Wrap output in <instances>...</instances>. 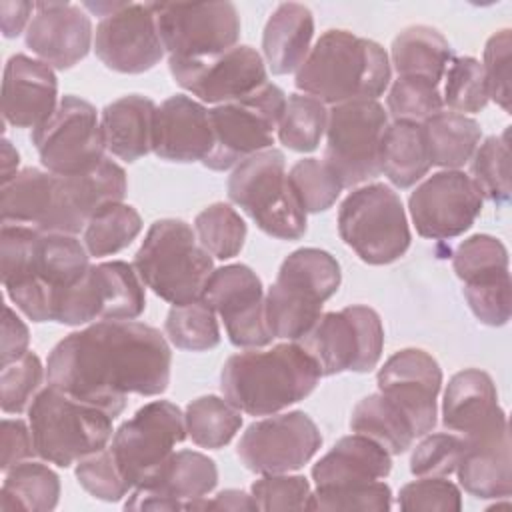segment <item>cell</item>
Segmentation results:
<instances>
[{
	"mask_svg": "<svg viewBox=\"0 0 512 512\" xmlns=\"http://www.w3.org/2000/svg\"><path fill=\"white\" fill-rule=\"evenodd\" d=\"M172 352L154 326L100 320L64 336L48 354V386L108 412L126 408L128 394L158 396L170 384Z\"/></svg>",
	"mask_w": 512,
	"mask_h": 512,
	"instance_id": "cell-1",
	"label": "cell"
},
{
	"mask_svg": "<svg viewBox=\"0 0 512 512\" xmlns=\"http://www.w3.org/2000/svg\"><path fill=\"white\" fill-rule=\"evenodd\" d=\"M90 268V254L76 236L2 226L0 276L16 308L32 322H52L58 298Z\"/></svg>",
	"mask_w": 512,
	"mask_h": 512,
	"instance_id": "cell-2",
	"label": "cell"
},
{
	"mask_svg": "<svg viewBox=\"0 0 512 512\" xmlns=\"http://www.w3.org/2000/svg\"><path fill=\"white\" fill-rule=\"evenodd\" d=\"M320 378L318 364L298 342H282L230 356L220 372V392L244 414L272 416L310 396Z\"/></svg>",
	"mask_w": 512,
	"mask_h": 512,
	"instance_id": "cell-3",
	"label": "cell"
},
{
	"mask_svg": "<svg viewBox=\"0 0 512 512\" xmlns=\"http://www.w3.org/2000/svg\"><path fill=\"white\" fill-rule=\"evenodd\" d=\"M392 66L386 50L348 30H326L296 70L294 84L322 104L378 100L390 86Z\"/></svg>",
	"mask_w": 512,
	"mask_h": 512,
	"instance_id": "cell-4",
	"label": "cell"
},
{
	"mask_svg": "<svg viewBox=\"0 0 512 512\" xmlns=\"http://www.w3.org/2000/svg\"><path fill=\"white\" fill-rule=\"evenodd\" d=\"M342 282L338 260L320 248H298L284 258L266 292L272 338L298 342L322 316V306Z\"/></svg>",
	"mask_w": 512,
	"mask_h": 512,
	"instance_id": "cell-5",
	"label": "cell"
},
{
	"mask_svg": "<svg viewBox=\"0 0 512 512\" xmlns=\"http://www.w3.org/2000/svg\"><path fill=\"white\" fill-rule=\"evenodd\" d=\"M132 266L144 286L172 306L200 300L214 270L194 228L178 218H162L148 228Z\"/></svg>",
	"mask_w": 512,
	"mask_h": 512,
	"instance_id": "cell-6",
	"label": "cell"
},
{
	"mask_svg": "<svg viewBox=\"0 0 512 512\" xmlns=\"http://www.w3.org/2000/svg\"><path fill=\"white\" fill-rule=\"evenodd\" d=\"M112 416L102 408L76 400L52 386L42 388L28 406V424L36 456L68 468L108 448Z\"/></svg>",
	"mask_w": 512,
	"mask_h": 512,
	"instance_id": "cell-7",
	"label": "cell"
},
{
	"mask_svg": "<svg viewBox=\"0 0 512 512\" xmlns=\"http://www.w3.org/2000/svg\"><path fill=\"white\" fill-rule=\"evenodd\" d=\"M228 198L272 238L300 240L306 234V212L288 184L284 154L276 148L262 150L232 170Z\"/></svg>",
	"mask_w": 512,
	"mask_h": 512,
	"instance_id": "cell-8",
	"label": "cell"
},
{
	"mask_svg": "<svg viewBox=\"0 0 512 512\" xmlns=\"http://www.w3.org/2000/svg\"><path fill=\"white\" fill-rule=\"evenodd\" d=\"M338 234L372 266L392 264L410 246V228L400 196L382 182L352 190L338 210Z\"/></svg>",
	"mask_w": 512,
	"mask_h": 512,
	"instance_id": "cell-9",
	"label": "cell"
},
{
	"mask_svg": "<svg viewBox=\"0 0 512 512\" xmlns=\"http://www.w3.org/2000/svg\"><path fill=\"white\" fill-rule=\"evenodd\" d=\"M284 108L286 94L270 82L244 98L210 108L214 148L202 164L210 170L224 172L272 148Z\"/></svg>",
	"mask_w": 512,
	"mask_h": 512,
	"instance_id": "cell-10",
	"label": "cell"
},
{
	"mask_svg": "<svg viewBox=\"0 0 512 512\" xmlns=\"http://www.w3.org/2000/svg\"><path fill=\"white\" fill-rule=\"evenodd\" d=\"M298 344L314 358L322 376L364 374L380 362L384 326L376 310L352 304L338 312L322 314Z\"/></svg>",
	"mask_w": 512,
	"mask_h": 512,
	"instance_id": "cell-11",
	"label": "cell"
},
{
	"mask_svg": "<svg viewBox=\"0 0 512 512\" xmlns=\"http://www.w3.org/2000/svg\"><path fill=\"white\" fill-rule=\"evenodd\" d=\"M388 114L378 100H354L328 110L324 164L342 188L360 186L380 174V142Z\"/></svg>",
	"mask_w": 512,
	"mask_h": 512,
	"instance_id": "cell-12",
	"label": "cell"
},
{
	"mask_svg": "<svg viewBox=\"0 0 512 512\" xmlns=\"http://www.w3.org/2000/svg\"><path fill=\"white\" fill-rule=\"evenodd\" d=\"M146 308L144 282L132 264L122 260L90 264L54 306L52 322L84 326L100 320H136Z\"/></svg>",
	"mask_w": 512,
	"mask_h": 512,
	"instance_id": "cell-13",
	"label": "cell"
},
{
	"mask_svg": "<svg viewBox=\"0 0 512 512\" xmlns=\"http://www.w3.org/2000/svg\"><path fill=\"white\" fill-rule=\"evenodd\" d=\"M30 140L44 170L58 176L86 174L106 158L98 112L78 96H64Z\"/></svg>",
	"mask_w": 512,
	"mask_h": 512,
	"instance_id": "cell-14",
	"label": "cell"
},
{
	"mask_svg": "<svg viewBox=\"0 0 512 512\" xmlns=\"http://www.w3.org/2000/svg\"><path fill=\"white\" fill-rule=\"evenodd\" d=\"M182 410L168 400L144 404L112 434L110 452L130 488L144 484L186 438Z\"/></svg>",
	"mask_w": 512,
	"mask_h": 512,
	"instance_id": "cell-15",
	"label": "cell"
},
{
	"mask_svg": "<svg viewBox=\"0 0 512 512\" xmlns=\"http://www.w3.org/2000/svg\"><path fill=\"white\" fill-rule=\"evenodd\" d=\"M168 58H208L236 46L240 14L232 2H152Z\"/></svg>",
	"mask_w": 512,
	"mask_h": 512,
	"instance_id": "cell-16",
	"label": "cell"
},
{
	"mask_svg": "<svg viewBox=\"0 0 512 512\" xmlns=\"http://www.w3.org/2000/svg\"><path fill=\"white\" fill-rule=\"evenodd\" d=\"M322 446L316 422L300 410L252 422L240 436V462L260 476L300 470Z\"/></svg>",
	"mask_w": 512,
	"mask_h": 512,
	"instance_id": "cell-17",
	"label": "cell"
},
{
	"mask_svg": "<svg viewBox=\"0 0 512 512\" xmlns=\"http://www.w3.org/2000/svg\"><path fill=\"white\" fill-rule=\"evenodd\" d=\"M202 300L220 316L236 348H264L274 340L266 320V294L252 268L228 264L212 270Z\"/></svg>",
	"mask_w": 512,
	"mask_h": 512,
	"instance_id": "cell-18",
	"label": "cell"
},
{
	"mask_svg": "<svg viewBox=\"0 0 512 512\" xmlns=\"http://www.w3.org/2000/svg\"><path fill=\"white\" fill-rule=\"evenodd\" d=\"M174 82L204 104L244 98L266 84L264 58L252 46H234L208 58H168Z\"/></svg>",
	"mask_w": 512,
	"mask_h": 512,
	"instance_id": "cell-19",
	"label": "cell"
},
{
	"mask_svg": "<svg viewBox=\"0 0 512 512\" xmlns=\"http://www.w3.org/2000/svg\"><path fill=\"white\" fill-rule=\"evenodd\" d=\"M484 196L474 180L460 170H440L428 176L408 198L416 232L430 240H450L476 222Z\"/></svg>",
	"mask_w": 512,
	"mask_h": 512,
	"instance_id": "cell-20",
	"label": "cell"
},
{
	"mask_svg": "<svg viewBox=\"0 0 512 512\" xmlns=\"http://www.w3.org/2000/svg\"><path fill=\"white\" fill-rule=\"evenodd\" d=\"M98 60L120 74H142L152 70L164 56L152 2H120L100 18L94 32Z\"/></svg>",
	"mask_w": 512,
	"mask_h": 512,
	"instance_id": "cell-21",
	"label": "cell"
},
{
	"mask_svg": "<svg viewBox=\"0 0 512 512\" xmlns=\"http://www.w3.org/2000/svg\"><path fill=\"white\" fill-rule=\"evenodd\" d=\"M378 392L384 394L408 418L414 436L422 438L436 426V400L442 386L438 362L420 348H404L392 354L376 374Z\"/></svg>",
	"mask_w": 512,
	"mask_h": 512,
	"instance_id": "cell-22",
	"label": "cell"
},
{
	"mask_svg": "<svg viewBox=\"0 0 512 512\" xmlns=\"http://www.w3.org/2000/svg\"><path fill=\"white\" fill-rule=\"evenodd\" d=\"M26 48L56 70L76 66L94 44L90 16L70 2H36L24 36Z\"/></svg>",
	"mask_w": 512,
	"mask_h": 512,
	"instance_id": "cell-23",
	"label": "cell"
},
{
	"mask_svg": "<svg viewBox=\"0 0 512 512\" xmlns=\"http://www.w3.org/2000/svg\"><path fill=\"white\" fill-rule=\"evenodd\" d=\"M214 148L210 114L202 102L176 94L154 112L152 152L168 162H204Z\"/></svg>",
	"mask_w": 512,
	"mask_h": 512,
	"instance_id": "cell-24",
	"label": "cell"
},
{
	"mask_svg": "<svg viewBox=\"0 0 512 512\" xmlns=\"http://www.w3.org/2000/svg\"><path fill=\"white\" fill-rule=\"evenodd\" d=\"M54 70L26 54H14L4 66L2 116L16 128H38L58 106Z\"/></svg>",
	"mask_w": 512,
	"mask_h": 512,
	"instance_id": "cell-25",
	"label": "cell"
},
{
	"mask_svg": "<svg viewBox=\"0 0 512 512\" xmlns=\"http://www.w3.org/2000/svg\"><path fill=\"white\" fill-rule=\"evenodd\" d=\"M462 442V456L454 470L460 486L476 498H508L512 492L508 418L502 416Z\"/></svg>",
	"mask_w": 512,
	"mask_h": 512,
	"instance_id": "cell-26",
	"label": "cell"
},
{
	"mask_svg": "<svg viewBox=\"0 0 512 512\" xmlns=\"http://www.w3.org/2000/svg\"><path fill=\"white\" fill-rule=\"evenodd\" d=\"M502 416L506 414L498 404V392L490 374L466 368L450 378L442 398V424L446 430L468 438Z\"/></svg>",
	"mask_w": 512,
	"mask_h": 512,
	"instance_id": "cell-27",
	"label": "cell"
},
{
	"mask_svg": "<svg viewBox=\"0 0 512 512\" xmlns=\"http://www.w3.org/2000/svg\"><path fill=\"white\" fill-rule=\"evenodd\" d=\"M216 484L218 468L212 458L194 450H178L164 460L152 478L136 488L162 496L174 510H198Z\"/></svg>",
	"mask_w": 512,
	"mask_h": 512,
	"instance_id": "cell-28",
	"label": "cell"
},
{
	"mask_svg": "<svg viewBox=\"0 0 512 512\" xmlns=\"http://www.w3.org/2000/svg\"><path fill=\"white\" fill-rule=\"evenodd\" d=\"M390 454L362 434L342 436L330 452L312 466L316 486H342L382 480L390 474Z\"/></svg>",
	"mask_w": 512,
	"mask_h": 512,
	"instance_id": "cell-29",
	"label": "cell"
},
{
	"mask_svg": "<svg viewBox=\"0 0 512 512\" xmlns=\"http://www.w3.org/2000/svg\"><path fill=\"white\" fill-rule=\"evenodd\" d=\"M312 36L314 16L308 6L298 2L278 4L262 34V54L268 70L276 76L296 72L310 52Z\"/></svg>",
	"mask_w": 512,
	"mask_h": 512,
	"instance_id": "cell-30",
	"label": "cell"
},
{
	"mask_svg": "<svg viewBox=\"0 0 512 512\" xmlns=\"http://www.w3.org/2000/svg\"><path fill=\"white\" fill-rule=\"evenodd\" d=\"M154 112L156 104L142 94H128L106 104L100 114L106 150L124 162H136L152 152Z\"/></svg>",
	"mask_w": 512,
	"mask_h": 512,
	"instance_id": "cell-31",
	"label": "cell"
},
{
	"mask_svg": "<svg viewBox=\"0 0 512 512\" xmlns=\"http://www.w3.org/2000/svg\"><path fill=\"white\" fill-rule=\"evenodd\" d=\"M56 174L40 168H24L2 184V226H26L48 232L54 212Z\"/></svg>",
	"mask_w": 512,
	"mask_h": 512,
	"instance_id": "cell-32",
	"label": "cell"
},
{
	"mask_svg": "<svg viewBox=\"0 0 512 512\" xmlns=\"http://www.w3.org/2000/svg\"><path fill=\"white\" fill-rule=\"evenodd\" d=\"M452 58L448 40L436 28L424 24L404 28L390 50V66L398 76L422 78L438 86Z\"/></svg>",
	"mask_w": 512,
	"mask_h": 512,
	"instance_id": "cell-33",
	"label": "cell"
},
{
	"mask_svg": "<svg viewBox=\"0 0 512 512\" xmlns=\"http://www.w3.org/2000/svg\"><path fill=\"white\" fill-rule=\"evenodd\" d=\"M430 166L420 122L394 120L386 126L380 142V174L396 188H410L428 174Z\"/></svg>",
	"mask_w": 512,
	"mask_h": 512,
	"instance_id": "cell-34",
	"label": "cell"
},
{
	"mask_svg": "<svg viewBox=\"0 0 512 512\" xmlns=\"http://www.w3.org/2000/svg\"><path fill=\"white\" fill-rule=\"evenodd\" d=\"M452 268L464 284L462 294L512 286L508 250L490 234H474L460 242L452 256Z\"/></svg>",
	"mask_w": 512,
	"mask_h": 512,
	"instance_id": "cell-35",
	"label": "cell"
},
{
	"mask_svg": "<svg viewBox=\"0 0 512 512\" xmlns=\"http://www.w3.org/2000/svg\"><path fill=\"white\" fill-rule=\"evenodd\" d=\"M420 124L430 162L444 170H458L468 164L482 138L474 118L452 110H440Z\"/></svg>",
	"mask_w": 512,
	"mask_h": 512,
	"instance_id": "cell-36",
	"label": "cell"
},
{
	"mask_svg": "<svg viewBox=\"0 0 512 512\" xmlns=\"http://www.w3.org/2000/svg\"><path fill=\"white\" fill-rule=\"evenodd\" d=\"M350 430L382 446L390 456L412 448L416 440L408 418L384 394L362 398L350 414Z\"/></svg>",
	"mask_w": 512,
	"mask_h": 512,
	"instance_id": "cell-37",
	"label": "cell"
},
{
	"mask_svg": "<svg viewBox=\"0 0 512 512\" xmlns=\"http://www.w3.org/2000/svg\"><path fill=\"white\" fill-rule=\"evenodd\" d=\"M60 500V478L42 462L24 460L6 472L0 490V510H54Z\"/></svg>",
	"mask_w": 512,
	"mask_h": 512,
	"instance_id": "cell-38",
	"label": "cell"
},
{
	"mask_svg": "<svg viewBox=\"0 0 512 512\" xmlns=\"http://www.w3.org/2000/svg\"><path fill=\"white\" fill-rule=\"evenodd\" d=\"M186 434L190 440L208 450L224 448L232 442L242 426V412L220 396H200L186 406Z\"/></svg>",
	"mask_w": 512,
	"mask_h": 512,
	"instance_id": "cell-39",
	"label": "cell"
},
{
	"mask_svg": "<svg viewBox=\"0 0 512 512\" xmlns=\"http://www.w3.org/2000/svg\"><path fill=\"white\" fill-rule=\"evenodd\" d=\"M142 230V218L134 206L116 202L100 208L82 230V242L90 256H112L126 246Z\"/></svg>",
	"mask_w": 512,
	"mask_h": 512,
	"instance_id": "cell-40",
	"label": "cell"
},
{
	"mask_svg": "<svg viewBox=\"0 0 512 512\" xmlns=\"http://www.w3.org/2000/svg\"><path fill=\"white\" fill-rule=\"evenodd\" d=\"M328 124V108L308 94H290L278 124V140L294 152L318 148Z\"/></svg>",
	"mask_w": 512,
	"mask_h": 512,
	"instance_id": "cell-41",
	"label": "cell"
},
{
	"mask_svg": "<svg viewBox=\"0 0 512 512\" xmlns=\"http://www.w3.org/2000/svg\"><path fill=\"white\" fill-rule=\"evenodd\" d=\"M164 334L172 346L188 352H204L220 344L216 312L202 298L190 304L172 306L166 314Z\"/></svg>",
	"mask_w": 512,
	"mask_h": 512,
	"instance_id": "cell-42",
	"label": "cell"
},
{
	"mask_svg": "<svg viewBox=\"0 0 512 512\" xmlns=\"http://www.w3.org/2000/svg\"><path fill=\"white\" fill-rule=\"evenodd\" d=\"M192 228L200 246L218 260L238 256L248 232L240 214L224 202H214L198 212Z\"/></svg>",
	"mask_w": 512,
	"mask_h": 512,
	"instance_id": "cell-43",
	"label": "cell"
},
{
	"mask_svg": "<svg viewBox=\"0 0 512 512\" xmlns=\"http://www.w3.org/2000/svg\"><path fill=\"white\" fill-rule=\"evenodd\" d=\"M472 180L480 194L494 204H506L510 200V142L508 128L498 136H488L478 144L470 158Z\"/></svg>",
	"mask_w": 512,
	"mask_h": 512,
	"instance_id": "cell-44",
	"label": "cell"
},
{
	"mask_svg": "<svg viewBox=\"0 0 512 512\" xmlns=\"http://www.w3.org/2000/svg\"><path fill=\"white\" fill-rule=\"evenodd\" d=\"M442 80V104L452 112L474 114L490 100L482 64L472 56H454Z\"/></svg>",
	"mask_w": 512,
	"mask_h": 512,
	"instance_id": "cell-45",
	"label": "cell"
},
{
	"mask_svg": "<svg viewBox=\"0 0 512 512\" xmlns=\"http://www.w3.org/2000/svg\"><path fill=\"white\" fill-rule=\"evenodd\" d=\"M392 508L390 486L374 480L362 484H342V486H316L310 492L306 510H326V512H386Z\"/></svg>",
	"mask_w": 512,
	"mask_h": 512,
	"instance_id": "cell-46",
	"label": "cell"
},
{
	"mask_svg": "<svg viewBox=\"0 0 512 512\" xmlns=\"http://www.w3.org/2000/svg\"><path fill=\"white\" fill-rule=\"evenodd\" d=\"M288 184L306 214L328 210L342 192L340 180L318 158L298 160L288 172Z\"/></svg>",
	"mask_w": 512,
	"mask_h": 512,
	"instance_id": "cell-47",
	"label": "cell"
},
{
	"mask_svg": "<svg viewBox=\"0 0 512 512\" xmlns=\"http://www.w3.org/2000/svg\"><path fill=\"white\" fill-rule=\"evenodd\" d=\"M46 368L34 352H26L0 370V406L4 414H20L28 410L40 392Z\"/></svg>",
	"mask_w": 512,
	"mask_h": 512,
	"instance_id": "cell-48",
	"label": "cell"
},
{
	"mask_svg": "<svg viewBox=\"0 0 512 512\" xmlns=\"http://www.w3.org/2000/svg\"><path fill=\"white\" fill-rule=\"evenodd\" d=\"M386 106L394 120L408 122H424L444 108L440 86L412 76H398L392 82Z\"/></svg>",
	"mask_w": 512,
	"mask_h": 512,
	"instance_id": "cell-49",
	"label": "cell"
},
{
	"mask_svg": "<svg viewBox=\"0 0 512 512\" xmlns=\"http://www.w3.org/2000/svg\"><path fill=\"white\" fill-rule=\"evenodd\" d=\"M74 472L78 484L90 496L104 502H118L132 490L130 484L124 480L110 448H104L78 460Z\"/></svg>",
	"mask_w": 512,
	"mask_h": 512,
	"instance_id": "cell-50",
	"label": "cell"
},
{
	"mask_svg": "<svg viewBox=\"0 0 512 512\" xmlns=\"http://www.w3.org/2000/svg\"><path fill=\"white\" fill-rule=\"evenodd\" d=\"M464 442L458 434H424L410 454V472L416 478L448 476L456 470Z\"/></svg>",
	"mask_w": 512,
	"mask_h": 512,
	"instance_id": "cell-51",
	"label": "cell"
},
{
	"mask_svg": "<svg viewBox=\"0 0 512 512\" xmlns=\"http://www.w3.org/2000/svg\"><path fill=\"white\" fill-rule=\"evenodd\" d=\"M310 482L304 476L264 474L250 486V494L258 510H306L310 498Z\"/></svg>",
	"mask_w": 512,
	"mask_h": 512,
	"instance_id": "cell-52",
	"label": "cell"
},
{
	"mask_svg": "<svg viewBox=\"0 0 512 512\" xmlns=\"http://www.w3.org/2000/svg\"><path fill=\"white\" fill-rule=\"evenodd\" d=\"M398 506L404 512H458L462 508V496L458 486L444 476H424L400 488Z\"/></svg>",
	"mask_w": 512,
	"mask_h": 512,
	"instance_id": "cell-53",
	"label": "cell"
},
{
	"mask_svg": "<svg viewBox=\"0 0 512 512\" xmlns=\"http://www.w3.org/2000/svg\"><path fill=\"white\" fill-rule=\"evenodd\" d=\"M510 56H512V38L510 30H498L492 34L484 46V78L488 86V96L504 110L510 112Z\"/></svg>",
	"mask_w": 512,
	"mask_h": 512,
	"instance_id": "cell-54",
	"label": "cell"
},
{
	"mask_svg": "<svg viewBox=\"0 0 512 512\" xmlns=\"http://www.w3.org/2000/svg\"><path fill=\"white\" fill-rule=\"evenodd\" d=\"M36 456L30 424L24 420H2V456H0V468L2 472H8L16 464L30 460Z\"/></svg>",
	"mask_w": 512,
	"mask_h": 512,
	"instance_id": "cell-55",
	"label": "cell"
},
{
	"mask_svg": "<svg viewBox=\"0 0 512 512\" xmlns=\"http://www.w3.org/2000/svg\"><path fill=\"white\" fill-rule=\"evenodd\" d=\"M28 326L20 320V316L10 308L4 306V320H2V350H0V364L14 362L22 354L28 352Z\"/></svg>",
	"mask_w": 512,
	"mask_h": 512,
	"instance_id": "cell-56",
	"label": "cell"
},
{
	"mask_svg": "<svg viewBox=\"0 0 512 512\" xmlns=\"http://www.w3.org/2000/svg\"><path fill=\"white\" fill-rule=\"evenodd\" d=\"M34 10H36V2H20V0L0 2V26H2L4 38L20 36L28 28L34 16Z\"/></svg>",
	"mask_w": 512,
	"mask_h": 512,
	"instance_id": "cell-57",
	"label": "cell"
},
{
	"mask_svg": "<svg viewBox=\"0 0 512 512\" xmlns=\"http://www.w3.org/2000/svg\"><path fill=\"white\" fill-rule=\"evenodd\" d=\"M198 510H258L252 494L242 490H222L212 500H202Z\"/></svg>",
	"mask_w": 512,
	"mask_h": 512,
	"instance_id": "cell-58",
	"label": "cell"
},
{
	"mask_svg": "<svg viewBox=\"0 0 512 512\" xmlns=\"http://www.w3.org/2000/svg\"><path fill=\"white\" fill-rule=\"evenodd\" d=\"M2 184L10 182L20 170H18V164H20V156L16 152V148L10 144V140H2Z\"/></svg>",
	"mask_w": 512,
	"mask_h": 512,
	"instance_id": "cell-59",
	"label": "cell"
}]
</instances>
